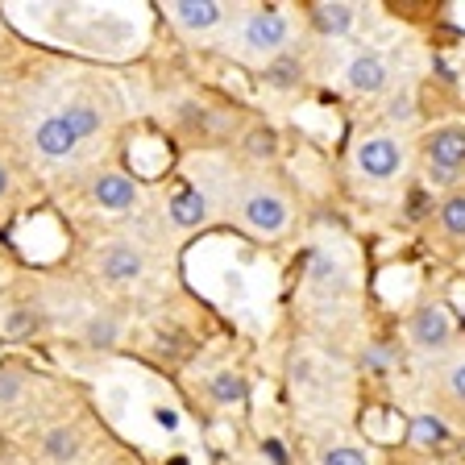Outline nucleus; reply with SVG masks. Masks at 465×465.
<instances>
[{"label":"nucleus","instance_id":"nucleus-1","mask_svg":"<svg viewBox=\"0 0 465 465\" xmlns=\"http://www.w3.org/2000/svg\"><path fill=\"white\" fill-rule=\"evenodd\" d=\"M291 38V21L282 17L279 9H258L242 21L237 29V46L242 54H253V58H279L282 46Z\"/></svg>","mask_w":465,"mask_h":465},{"label":"nucleus","instance_id":"nucleus-9","mask_svg":"<svg viewBox=\"0 0 465 465\" xmlns=\"http://www.w3.org/2000/svg\"><path fill=\"white\" fill-rule=\"evenodd\" d=\"M100 274L108 282H134L145 274V258L134 250V245H108L100 253Z\"/></svg>","mask_w":465,"mask_h":465},{"label":"nucleus","instance_id":"nucleus-5","mask_svg":"<svg viewBox=\"0 0 465 465\" xmlns=\"http://www.w3.org/2000/svg\"><path fill=\"white\" fill-rule=\"evenodd\" d=\"M428 166H440V171H461L465 166V125H440L428 134L424 142Z\"/></svg>","mask_w":465,"mask_h":465},{"label":"nucleus","instance_id":"nucleus-12","mask_svg":"<svg viewBox=\"0 0 465 465\" xmlns=\"http://www.w3.org/2000/svg\"><path fill=\"white\" fill-rule=\"evenodd\" d=\"M42 453H46L54 465H71L79 453H84V436H79V428L58 424L42 436Z\"/></svg>","mask_w":465,"mask_h":465},{"label":"nucleus","instance_id":"nucleus-27","mask_svg":"<svg viewBox=\"0 0 465 465\" xmlns=\"http://www.w3.org/2000/svg\"><path fill=\"white\" fill-rule=\"evenodd\" d=\"M428 179H432V183H453L457 174L453 171H440V166H428Z\"/></svg>","mask_w":465,"mask_h":465},{"label":"nucleus","instance_id":"nucleus-26","mask_svg":"<svg viewBox=\"0 0 465 465\" xmlns=\"http://www.w3.org/2000/svg\"><path fill=\"white\" fill-rule=\"evenodd\" d=\"M407 213H411V221H420V216L428 213V200H424V192H416V195H411V208H407Z\"/></svg>","mask_w":465,"mask_h":465},{"label":"nucleus","instance_id":"nucleus-16","mask_svg":"<svg viewBox=\"0 0 465 465\" xmlns=\"http://www.w3.org/2000/svg\"><path fill=\"white\" fill-rule=\"evenodd\" d=\"M308 282H312V291H345V271H341L332 258H324V253H316L312 258V271H308Z\"/></svg>","mask_w":465,"mask_h":465},{"label":"nucleus","instance_id":"nucleus-2","mask_svg":"<svg viewBox=\"0 0 465 465\" xmlns=\"http://www.w3.org/2000/svg\"><path fill=\"white\" fill-rule=\"evenodd\" d=\"M237 216H242V224L250 232H262V237H274V232L287 229V200H282L279 192H271V187H253V192L242 195V203H237Z\"/></svg>","mask_w":465,"mask_h":465},{"label":"nucleus","instance_id":"nucleus-14","mask_svg":"<svg viewBox=\"0 0 465 465\" xmlns=\"http://www.w3.org/2000/svg\"><path fill=\"white\" fill-rule=\"evenodd\" d=\"M208 395H213V403H221V407L245 403V378L237 374V370H216V374L208 378Z\"/></svg>","mask_w":465,"mask_h":465},{"label":"nucleus","instance_id":"nucleus-8","mask_svg":"<svg viewBox=\"0 0 465 465\" xmlns=\"http://www.w3.org/2000/svg\"><path fill=\"white\" fill-rule=\"evenodd\" d=\"M166 9H171L174 25L192 29V34L221 25V17H224V5H216V0H171Z\"/></svg>","mask_w":465,"mask_h":465},{"label":"nucleus","instance_id":"nucleus-19","mask_svg":"<svg viewBox=\"0 0 465 465\" xmlns=\"http://www.w3.org/2000/svg\"><path fill=\"white\" fill-rule=\"evenodd\" d=\"M440 224H445L449 237H465V195L461 192L440 203Z\"/></svg>","mask_w":465,"mask_h":465},{"label":"nucleus","instance_id":"nucleus-17","mask_svg":"<svg viewBox=\"0 0 465 465\" xmlns=\"http://www.w3.org/2000/svg\"><path fill=\"white\" fill-rule=\"evenodd\" d=\"M58 121L71 129V134L84 142V137H92V134H100V113L92 104H67L63 113H58Z\"/></svg>","mask_w":465,"mask_h":465},{"label":"nucleus","instance_id":"nucleus-7","mask_svg":"<svg viewBox=\"0 0 465 465\" xmlns=\"http://www.w3.org/2000/svg\"><path fill=\"white\" fill-rule=\"evenodd\" d=\"M92 195H96V203L104 208V213H129V208H137V200H142L137 183L129 179V174H121V171L100 174L96 187H92Z\"/></svg>","mask_w":465,"mask_h":465},{"label":"nucleus","instance_id":"nucleus-3","mask_svg":"<svg viewBox=\"0 0 465 465\" xmlns=\"http://www.w3.org/2000/svg\"><path fill=\"white\" fill-rule=\"evenodd\" d=\"M399 166H403V145L395 142L391 134H370L358 142V171L374 183H387L395 179Z\"/></svg>","mask_w":465,"mask_h":465},{"label":"nucleus","instance_id":"nucleus-18","mask_svg":"<svg viewBox=\"0 0 465 465\" xmlns=\"http://www.w3.org/2000/svg\"><path fill=\"white\" fill-rule=\"evenodd\" d=\"M266 84L271 87H282V92H287V87H295L300 84V63H291V58H271V63H266Z\"/></svg>","mask_w":465,"mask_h":465},{"label":"nucleus","instance_id":"nucleus-23","mask_svg":"<svg viewBox=\"0 0 465 465\" xmlns=\"http://www.w3.org/2000/svg\"><path fill=\"white\" fill-rule=\"evenodd\" d=\"M21 395V374H0V407H13Z\"/></svg>","mask_w":465,"mask_h":465},{"label":"nucleus","instance_id":"nucleus-15","mask_svg":"<svg viewBox=\"0 0 465 465\" xmlns=\"http://www.w3.org/2000/svg\"><path fill=\"white\" fill-rule=\"evenodd\" d=\"M312 17H316V25L324 29V34L341 38V34H349L358 9H353V5H312Z\"/></svg>","mask_w":465,"mask_h":465},{"label":"nucleus","instance_id":"nucleus-22","mask_svg":"<svg viewBox=\"0 0 465 465\" xmlns=\"http://www.w3.org/2000/svg\"><path fill=\"white\" fill-rule=\"evenodd\" d=\"M320 465H370V457L353 445H337V449H324V453H320Z\"/></svg>","mask_w":465,"mask_h":465},{"label":"nucleus","instance_id":"nucleus-25","mask_svg":"<svg viewBox=\"0 0 465 465\" xmlns=\"http://www.w3.org/2000/svg\"><path fill=\"white\" fill-rule=\"evenodd\" d=\"M154 420H158V424H163V428H171V432H174V428H179V416H174L171 407H158V411H154Z\"/></svg>","mask_w":465,"mask_h":465},{"label":"nucleus","instance_id":"nucleus-24","mask_svg":"<svg viewBox=\"0 0 465 465\" xmlns=\"http://www.w3.org/2000/svg\"><path fill=\"white\" fill-rule=\"evenodd\" d=\"M250 154H266V158H271L274 154V134H271V129H253V134H250Z\"/></svg>","mask_w":465,"mask_h":465},{"label":"nucleus","instance_id":"nucleus-20","mask_svg":"<svg viewBox=\"0 0 465 465\" xmlns=\"http://www.w3.org/2000/svg\"><path fill=\"white\" fill-rule=\"evenodd\" d=\"M445 391H449V399L465 411V358H453L445 366Z\"/></svg>","mask_w":465,"mask_h":465},{"label":"nucleus","instance_id":"nucleus-13","mask_svg":"<svg viewBox=\"0 0 465 465\" xmlns=\"http://www.w3.org/2000/svg\"><path fill=\"white\" fill-rule=\"evenodd\" d=\"M407 440H411V449L436 453V449L449 445V424L440 416H432V411H424V416H416L411 424H407Z\"/></svg>","mask_w":465,"mask_h":465},{"label":"nucleus","instance_id":"nucleus-6","mask_svg":"<svg viewBox=\"0 0 465 465\" xmlns=\"http://www.w3.org/2000/svg\"><path fill=\"white\" fill-rule=\"evenodd\" d=\"M345 84L353 87V92H361V96H374V92H382V87L391 84V67L387 58L374 54V50H366V54H353L345 67Z\"/></svg>","mask_w":465,"mask_h":465},{"label":"nucleus","instance_id":"nucleus-21","mask_svg":"<svg viewBox=\"0 0 465 465\" xmlns=\"http://www.w3.org/2000/svg\"><path fill=\"white\" fill-rule=\"evenodd\" d=\"M84 337L92 341V345H113L116 341V320L113 316H92L87 320V329H84Z\"/></svg>","mask_w":465,"mask_h":465},{"label":"nucleus","instance_id":"nucleus-4","mask_svg":"<svg viewBox=\"0 0 465 465\" xmlns=\"http://www.w3.org/2000/svg\"><path fill=\"white\" fill-rule=\"evenodd\" d=\"M407 337H411L416 349H424V353H440V349H449V341H453V320H449L445 303H424V308L411 312Z\"/></svg>","mask_w":465,"mask_h":465},{"label":"nucleus","instance_id":"nucleus-28","mask_svg":"<svg viewBox=\"0 0 465 465\" xmlns=\"http://www.w3.org/2000/svg\"><path fill=\"white\" fill-rule=\"evenodd\" d=\"M382 361H387V353H382V349H370V353H366V366L382 370Z\"/></svg>","mask_w":465,"mask_h":465},{"label":"nucleus","instance_id":"nucleus-10","mask_svg":"<svg viewBox=\"0 0 465 465\" xmlns=\"http://www.w3.org/2000/svg\"><path fill=\"white\" fill-rule=\"evenodd\" d=\"M75 145H79V137L71 134L58 116H46V121H38V129H34V150L46 158H71Z\"/></svg>","mask_w":465,"mask_h":465},{"label":"nucleus","instance_id":"nucleus-11","mask_svg":"<svg viewBox=\"0 0 465 465\" xmlns=\"http://www.w3.org/2000/svg\"><path fill=\"white\" fill-rule=\"evenodd\" d=\"M171 221L179 224V229H195V224L208 221V195L200 192V187H179V192L171 195Z\"/></svg>","mask_w":465,"mask_h":465},{"label":"nucleus","instance_id":"nucleus-29","mask_svg":"<svg viewBox=\"0 0 465 465\" xmlns=\"http://www.w3.org/2000/svg\"><path fill=\"white\" fill-rule=\"evenodd\" d=\"M0 195H9V171L0 166Z\"/></svg>","mask_w":465,"mask_h":465}]
</instances>
